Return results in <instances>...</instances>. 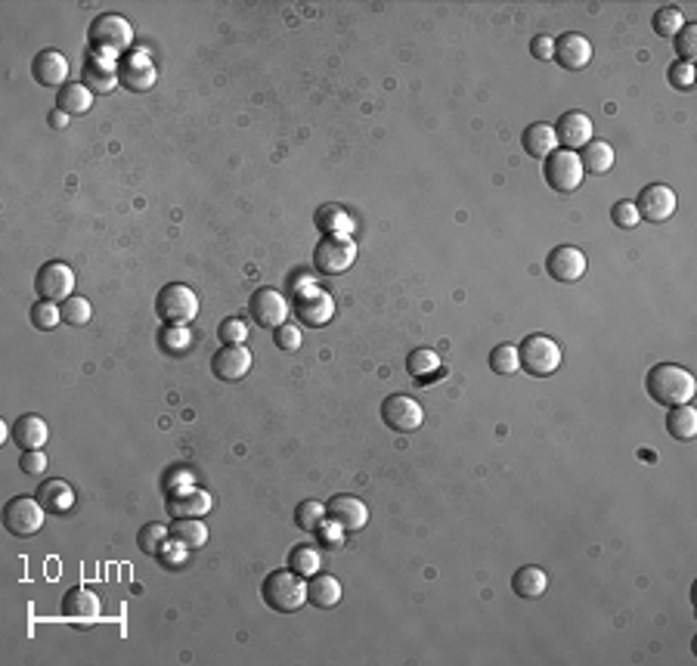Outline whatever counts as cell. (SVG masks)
<instances>
[{"mask_svg":"<svg viewBox=\"0 0 697 666\" xmlns=\"http://www.w3.org/2000/svg\"><path fill=\"white\" fill-rule=\"evenodd\" d=\"M645 388H648L651 400L660 403V406H685V403L694 400L697 394V381L694 375L679 363H657L648 369V379H645Z\"/></svg>","mask_w":697,"mask_h":666,"instance_id":"cell-1","label":"cell"},{"mask_svg":"<svg viewBox=\"0 0 697 666\" xmlns=\"http://www.w3.org/2000/svg\"><path fill=\"white\" fill-rule=\"evenodd\" d=\"M264 605L280 614H295L307 605V579L295 570H273L261 586Z\"/></svg>","mask_w":697,"mask_h":666,"instance_id":"cell-2","label":"cell"},{"mask_svg":"<svg viewBox=\"0 0 697 666\" xmlns=\"http://www.w3.org/2000/svg\"><path fill=\"white\" fill-rule=\"evenodd\" d=\"M87 41H90V50H94V53L112 56V59H115V56L131 50L133 28L124 16H118V13H99L87 28Z\"/></svg>","mask_w":697,"mask_h":666,"instance_id":"cell-3","label":"cell"},{"mask_svg":"<svg viewBox=\"0 0 697 666\" xmlns=\"http://www.w3.org/2000/svg\"><path fill=\"white\" fill-rule=\"evenodd\" d=\"M295 314L307 329H319V325L332 323L335 316V301L326 288H319L316 282L301 279L295 286Z\"/></svg>","mask_w":697,"mask_h":666,"instance_id":"cell-4","label":"cell"},{"mask_svg":"<svg viewBox=\"0 0 697 666\" xmlns=\"http://www.w3.org/2000/svg\"><path fill=\"white\" fill-rule=\"evenodd\" d=\"M155 314L165 325H187L198 316V295L183 282H168L155 297Z\"/></svg>","mask_w":697,"mask_h":666,"instance_id":"cell-5","label":"cell"},{"mask_svg":"<svg viewBox=\"0 0 697 666\" xmlns=\"http://www.w3.org/2000/svg\"><path fill=\"white\" fill-rule=\"evenodd\" d=\"M518 357H521L524 372H530L533 379H549L552 372H558L561 366V347L549 335H527L524 344L518 347Z\"/></svg>","mask_w":697,"mask_h":666,"instance_id":"cell-6","label":"cell"},{"mask_svg":"<svg viewBox=\"0 0 697 666\" xmlns=\"http://www.w3.org/2000/svg\"><path fill=\"white\" fill-rule=\"evenodd\" d=\"M47 518V508L38 502V496H16L4 506V530L19 540H28V536L41 534Z\"/></svg>","mask_w":697,"mask_h":666,"instance_id":"cell-7","label":"cell"},{"mask_svg":"<svg viewBox=\"0 0 697 666\" xmlns=\"http://www.w3.org/2000/svg\"><path fill=\"white\" fill-rule=\"evenodd\" d=\"M357 260V239L353 236H323L313 248V264L326 276L347 273Z\"/></svg>","mask_w":697,"mask_h":666,"instance_id":"cell-8","label":"cell"},{"mask_svg":"<svg viewBox=\"0 0 697 666\" xmlns=\"http://www.w3.org/2000/svg\"><path fill=\"white\" fill-rule=\"evenodd\" d=\"M543 177L555 193H573V189H580L586 171H582L577 152H571V149H555L543 165Z\"/></svg>","mask_w":697,"mask_h":666,"instance_id":"cell-9","label":"cell"},{"mask_svg":"<svg viewBox=\"0 0 697 666\" xmlns=\"http://www.w3.org/2000/svg\"><path fill=\"white\" fill-rule=\"evenodd\" d=\"M381 419L397 434H412V431H418L425 424V409L422 403L412 400L407 394H390L381 403Z\"/></svg>","mask_w":697,"mask_h":666,"instance_id":"cell-10","label":"cell"},{"mask_svg":"<svg viewBox=\"0 0 697 666\" xmlns=\"http://www.w3.org/2000/svg\"><path fill=\"white\" fill-rule=\"evenodd\" d=\"M34 288L44 301H66L75 295V270L62 260H47L34 276Z\"/></svg>","mask_w":697,"mask_h":666,"instance_id":"cell-11","label":"cell"},{"mask_svg":"<svg viewBox=\"0 0 697 666\" xmlns=\"http://www.w3.org/2000/svg\"><path fill=\"white\" fill-rule=\"evenodd\" d=\"M118 81L121 87L133 90V94H146L159 81V68L146 53H127L118 59Z\"/></svg>","mask_w":697,"mask_h":666,"instance_id":"cell-12","label":"cell"},{"mask_svg":"<svg viewBox=\"0 0 697 666\" xmlns=\"http://www.w3.org/2000/svg\"><path fill=\"white\" fill-rule=\"evenodd\" d=\"M248 314L261 329H280L289 316V301L276 288H258L248 301Z\"/></svg>","mask_w":697,"mask_h":666,"instance_id":"cell-13","label":"cell"},{"mask_svg":"<svg viewBox=\"0 0 697 666\" xmlns=\"http://www.w3.org/2000/svg\"><path fill=\"white\" fill-rule=\"evenodd\" d=\"M636 208H638V217H642V221L664 224L675 214V193L666 187V183H651V187H645L642 193H638Z\"/></svg>","mask_w":697,"mask_h":666,"instance_id":"cell-14","label":"cell"},{"mask_svg":"<svg viewBox=\"0 0 697 666\" xmlns=\"http://www.w3.org/2000/svg\"><path fill=\"white\" fill-rule=\"evenodd\" d=\"M546 270H549L552 279L561 282V286H573V282H580L582 273H586V254L573 245H558L549 251Z\"/></svg>","mask_w":697,"mask_h":666,"instance_id":"cell-15","label":"cell"},{"mask_svg":"<svg viewBox=\"0 0 697 666\" xmlns=\"http://www.w3.org/2000/svg\"><path fill=\"white\" fill-rule=\"evenodd\" d=\"M326 512H329V518L338 524L344 534H360L362 527L369 524V508L366 502L357 499V496H332L329 502H326Z\"/></svg>","mask_w":697,"mask_h":666,"instance_id":"cell-16","label":"cell"},{"mask_svg":"<svg viewBox=\"0 0 697 666\" xmlns=\"http://www.w3.org/2000/svg\"><path fill=\"white\" fill-rule=\"evenodd\" d=\"M252 351L245 344H224L220 351L211 357V372L220 381H239L252 372Z\"/></svg>","mask_w":697,"mask_h":666,"instance_id":"cell-17","label":"cell"},{"mask_svg":"<svg viewBox=\"0 0 697 666\" xmlns=\"http://www.w3.org/2000/svg\"><path fill=\"white\" fill-rule=\"evenodd\" d=\"M32 78L41 84V87L62 90L69 84V59L60 53V50H41V53L32 59Z\"/></svg>","mask_w":697,"mask_h":666,"instance_id":"cell-18","label":"cell"},{"mask_svg":"<svg viewBox=\"0 0 697 666\" xmlns=\"http://www.w3.org/2000/svg\"><path fill=\"white\" fill-rule=\"evenodd\" d=\"M555 62L567 72H580L592 62V44L580 32H567L555 38Z\"/></svg>","mask_w":697,"mask_h":666,"instance_id":"cell-19","label":"cell"},{"mask_svg":"<svg viewBox=\"0 0 697 666\" xmlns=\"http://www.w3.org/2000/svg\"><path fill=\"white\" fill-rule=\"evenodd\" d=\"M81 84L90 90V94H112L118 87V62L112 56H99L90 53V59L84 62L81 72Z\"/></svg>","mask_w":697,"mask_h":666,"instance_id":"cell-20","label":"cell"},{"mask_svg":"<svg viewBox=\"0 0 697 666\" xmlns=\"http://www.w3.org/2000/svg\"><path fill=\"white\" fill-rule=\"evenodd\" d=\"M555 137H558V146L561 149H571L577 152L592 140V118L586 112H564L555 124Z\"/></svg>","mask_w":697,"mask_h":666,"instance_id":"cell-21","label":"cell"},{"mask_svg":"<svg viewBox=\"0 0 697 666\" xmlns=\"http://www.w3.org/2000/svg\"><path fill=\"white\" fill-rule=\"evenodd\" d=\"M211 493L202 490V487H187V490H177L168 499V512L174 518H205L211 512Z\"/></svg>","mask_w":697,"mask_h":666,"instance_id":"cell-22","label":"cell"},{"mask_svg":"<svg viewBox=\"0 0 697 666\" xmlns=\"http://www.w3.org/2000/svg\"><path fill=\"white\" fill-rule=\"evenodd\" d=\"M62 617L66 620H78V623H87V620H96L99 617V598L96 592L84 589V586H72L62 598Z\"/></svg>","mask_w":697,"mask_h":666,"instance_id":"cell-23","label":"cell"},{"mask_svg":"<svg viewBox=\"0 0 697 666\" xmlns=\"http://www.w3.org/2000/svg\"><path fill=\"white\" fill-rule=\"evenodd\" d=\"M10 437L16 441V446L23 452L41 450V446L47 443V437H50V428H47V422L41 419V415L28 413V415H19V419H16V424H13V431H10Z\"/></svg>","mask_w":697,"mask_h":666,"instance_id":"cell-24","label":"cell"},{"mask_svg":"<svg viewBox=\"0 0 697 666\" xmlns=\"http://www.w3.org/2000/svg\"><path fill=\"white\" fill-rule=\"evenodd\" d=\"M38 502L47 508V512L66 515V512H72V506H75V490L66 484V480L53 478V480H47V484L38 487Z\"/></svg>","mask_w":697,"mask_h":666,"instance_id":"cell-25","label":"cell"},{"mask_svg":"<svg viewBox=\"0 0 697 666\" xmlns=\"http://www.w3.org/2000/svg\"><path fill=\"white\" fill-rule=\"evenodd\" d=\"M577 155H580V165L586 174L601 177L614 168V146L604 143V140H589V143L582 146V152H577Z\"/></svg>","mask_w":697,"mask_h":666,"instance_id":"cell-26","label":"cell"},{"mask_svg":"<svg viewBox=\"0 0 697 666\" xmlns=\"http://www.w3.org/2000/svg\"><path fill=\"white\" fill-rule=\"evenodd\" d=\"M313 224L323 236H351L353 233V217L341 205H323L313 217Z\"/></svg>","mask_w":697,"mask_h":666,"instance_id":"cell-27","label":"cell"},{"mask_svg":"<svg viewBox=\"0 0 697 666\" xmlns=\"http://www.w3.org/2000/svg\"><path fill=\"white\" fill-rule=\"evenodd\" d=\"M524 152L533 155V159H549V155L558 149V137H555V127L546 122H537L524 131Z\"/></svg>","mask_w":697,"mask_h":666,"instance_id":"cell-28","label":"cell"},{"mask_svg":"<svg viewBox=\"0 0 697 666\" xmlns=\"http://www.w3.org/2000/svg\"><path fill=\"white\" fill-rule=\"evenodd\" d=\"M307 601L313 607L329 611V607H335L341 601V583L335 577H329V573H313L307 583Z\"/></svg>","mask_w":697,"mask_h":666,"instance_id":"cell-29","label":"cell"},{"mask_svg":"<svg viewBox=\"0 0 697 666\" xmlns=\"http://www.w3.org/2000/svg\"><path fill=\"white\" fill-rule=\"evenodd\" d=\"M56 109L66 112V115H87L94 109V94H90L84 84H66L62 90H56Z\"/></svg>","mask_w":697,"mask_h":666,"instance_id":"cell-30","label":"cell"},{"mask_svg":"<svg viewBox=\"0 0 697 666\" xmlns=\"http://www.w3.org/2000/svg\"><path fill=\"white\" fill-rule=\"evenodd\" d=\"M511 589H515V595H521V598H543L546 589H549V577H546L543 568L527 564V568H521L511 577Z\"/></svg>","mask_w":697,"mask_h":666,"instance_id":"cell-31","label":"cell"},{"mask_svg":"<svg viewBox=\"0 0 697 666\" xmlns=\"http://www.w3.org/2000/svg\"><path fill=\"white\" fill-rule=\"evenodd\" d=\"M407 372H409L416 381H422V385H428V381L434 379V375L444 372V360H440L434 351H428V347H418V351H412V353H409V360H407Z\"/></svg>","mask_w":697,"mask_h":666,"instance_id":"cell-32","label":"cell"},{"mask_svg":"<svg viewBox=\"0 0 697 666\" xmlns=\"http://www.w3.org/2000/svg\"><path fill=\"white\" fill-rule=\"evenodd\" d=\"M170 540L187 545V549H202L208 543V527L202 518H174L170 524Z\"/></svg>","mask_w":697,"mask_h":666,"instance_id":"cell-33","label":"cell"},{"mask_svg":"<svg viewBox=\"0 0 697 666\" xmlns=\"http://www.w3.org/2000/svg\"><path fill=\"white\" fill-rule=\"evenodd\" d=\"M666 431H670L675 441H694L697 413L692 403H685V406H670V413H666Z\"/></svg>","mask_w":697,"mask_h":666,"instance_id":"cell-34","label":"cell"},{"mask_svg":"<svg viewBox=\"0 0 697 666\" xmlns=\"http://www.w3.org/2000/svg\"><path fill=\"white\" fill-rule=\"evenodd\" d=\"M28 320H32V325L38 332H53L56 325L62 323V307L56 301H44V297H41V301L32 304V310H28Z\"/></svg>","mask_w":697,"mask_h":666,"instance_id":"cell-35","label":"cell"},{"mask_svg":"<svg viewBox=\"0 0 697 666\" xmlns=\"http://www.w3.org/2000/svg\"><path fill=\"white\" fill-rule=\"evenodd\" d=\"M289 568L301 573L304 579H310L313 573H319V568H323V558H319V552L313 545H295L289 555Z\"/></svg>","mask_w":697,"mask_h":666,"instance_id":"cell-36","label":"cell"},{"mask_svg":"<svg viewBox=\"0 0 697 666\" xmlns=\"http://www.w3.org/2000/svg\"><path fill=\"white\" fill-rule=\"evenodd\" d=\"M651 25H654V34H657V38H675V34L682 32V25H685V16H682L679 6H660V10L654 13Z\"/></svg>","mask_w":697,"mask_h":666,"instance_id":"cell-37","label":"cell"},{"mask_svg":"<svg viewBox=\"0 0 697 666\" xmlns=\"http://www.w3.org/2000/svg\"><path fill=\"white\" fill-rule=\"evenodd\" d=\"M170 543V527H165V524H146L143 530H140L137 536V545L140 552H146V555H159L161 549Z\"/></svg>","mask_w":697,"mask_h":666,"instance_id":"cell-38","label":"cell"},{"mask_svg":"<svg viewBox=\"0 0 697 666\" xmlns=\"http://www.w3.org/2000/svg\"><path fill=\"white\" fill-rule=\"evenodd\" d=\"M159 344L165 353H187L189 344H193V335H189L187 325H165V329L159 332Z\"/></svg>","mask_w":697,"mask_h":666,"instance_id":"cell-39","label":"cell"},{"mask_svg":"<svg viewBox=\"0 0 697 666\" xmlns=\"http://www.w3.org/2000/svg\"><path fill=\"white\" fill-rule=\"evenodd\" d=\"M326 518H329V512H326V506H323V502H316V499L301 502V506H298V512H295V524L301 530H307V534H316L319 524H323Z\"/></svg>","mask_w":697,"mask_h":666,"instance_id":"cell-40","label":"cell"},{"mask_svg":"<svg viewBox=\"0 0 697 666\" xmlns=\"http://www.w3.org/2000/svg\"><path fill=\"white\" fill-rule=\"evenodd\" d=\"M490 369L496 375H515L521 369V357H518V347L515 344H500L493 347L490 353Z\"/></svg>","mask_w":697,"mask_h":666,"instance_id":"cell-41","label":"cell"},{"mask_svg":"<svg viewBox=\"0 0 697 666\" xmlns=\"http://www.w3.org/2000/svg\"><path fill=\"white\" fill-rule=\"evenodd\" d=\"M60 307H62V323L75 325V329H78V325H87L90 316H94V307H90V301H87V297H81V295L66 297Z\"/></svg>","mask_w":697,"mask_h":666,"instance_id":"cell-42","label":"cell"},{"mask_svg":"<svg viewBox=\"0 0 697 666\" xmlns=\"http://www.w3.org/2000/svg\"><path fill=\"white\" fill-rule=\"evenodd\" d=\"M675 53H679L682 62H692L697 56V25L694 23H685L682 25V32L675 34Z\"/></svg>","mask_w":697,"mask_h":666,"instance_id":"cell-43","label":"cell"},{"mask_svg":"<svg viewBox=\"0 0 697 666\" xmlns=\"http://www.w3.org/2000/svg\"><path fill=\"white\" fill-rule=\"evenodd\" d=\"M610 221H614V226H620V230H632V226H638V208H636V202H617L614 208H610Z\"/></svg>","mask_w":697,"mask_h":666,"instance_id":"cell-44","label":"cell"},{"mask_svg":"<svg viewBox=\"0 0 697 666\" xmlns=\"http://www.w3.org/2000/svg\"><path fill=\"white\" fill-rule=\"evenodd\" d=\"M217 335H220V342L224 344H245L248 342V325L242 320H236V316H230V320L220 323Z\"/></svg>","mask_w":697,"mask_h":666,"instance_id":"cell-45","label":"cell"},{"mask_svg":"<svg viewBox=\"0 0 697 666\" xmlns=\"http://www.w3.org/2000/svg\"><path fill=\"white\" fill-rule=\"evenodd\" d=\"M670 84L679 90H692L694 87V62H673L670 66Z\"/></svg>","mask_w":697,"mask_h":666,"instance_id":"cell-46","label":"cell"},{"mask_svg":"<svg viewBox=\"0 0 697 666\" xmlns=\"http://www.w3.org/2000/svg\"><path fill=\"white\" fill-rule=\"evenodd\" d=\"M47 465H50V459L41 450H28V452H23V459H19V469H23L28 478H41V474L47 471Z\"/></svg>","mask_w":697,"mask_h":666,"instance_id":"cell-47","label":"cell"},{"mask_svg":"<svg viewBox=\"0 0 697 666\" xmlns=\"http://www.w3.org/2000/svg\"><path fill=\"white\" fill-rule=\"evenodd\" d=\"M273 332H276L273 342L280 351H298V347H301V329H298V325L282 323L280 329H273Z\"/></svg>","mask_w":697,"mask_h":666,"instance_id":"cell-48","label":"cell"},{"mask_svg":"<svg viewBox=\"0 0 697 666\" xmlns=\"http://www.w3.org/2000/svg\"><path fill=\"white\" fill-rule=\"evenodd\" d=\"M316 536H319V543H323V545H329V549H335V545L344 543V536H347V534H344V530H341L338 524L332 521V518H326L323 524H319Z\"/></svg>","mask_w":697,"mask_h":666,"instance_id":"cell-49","label":"cell"},{"mask_svg":"<svg viewBox=\"0 0 697 666\" xmlns=\"http://www.w3.org/2000/svg\"><path fill=\"white\" fill-rule=\"evenodd\" d=\"M530 53H533V59H539V62L555 59V38L552 34H537V38L530 41Z\"/></svg>","mask_w":697,"mask_h":666,"instance_id":"cell-50","label":"cell"},{"mask_svg":"<svg viewBox=\"0 0 697 666\" xmlns=\"http://www.w3.org/2000/svg\"><path fill=\"white\" fill-rule=\"evenodd\" d=\"M159 555H161V564H165V568H183V564H187V545L170 540Z\"/></svg>","mask_w":697,"mask_h":666,"instance_id":"cell-51","label":"cell"},{"mask_svg":"<svg viewBox=\"0 0 697 666\" xmlns=\"http://www.w3.org/2000/svg\"><path fill=\"white\" fill-rule=\"evenodd\" d=\"M69 122H72V115H66V112H60V109H53L47 115V124L53 127V131H66Z\"/></svg>","mask_w":697,"mask_h":666,"instance_id":"cell-52","label":"cell"}]
</instances>
